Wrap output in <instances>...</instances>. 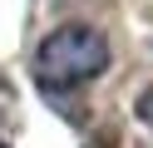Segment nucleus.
Wrapping results in <instances>:
<instances>
[{
    "label": "nucleus",
    "mask_w": 153,
    "mask_h": 148,
    "mask_svg": "<svg viewBox=\"0 0 153 148\" xmlns=\"http://www.w3.org/2000/svg\"><path fill=\"white\" fill-rule=\"evenodd\" d=\"M104 69H109V35H104L99 25H84V20L50 30V35L40 39V49H35V59H30L35 84L50 89V94L94 84Z\"/></svg>",
    "instance_id": "f257e3e1"
},
{
    "label": "nucleus",
    "mask_w": 153,
    "mask_h": 148,
    "mask_svg": "<svg viewBox=\"0 0 153 148\" xmlns=\"http://www.w3.org/2000/svg\"><path fill=\"white\" fill-rule=\"evenodd\" d=\"M133 109H138V118H143V123L153 128V84H148V89L138 94V104H133Z\"/></svg>",
    "instance_id": "f03ea898"
},
{
    "label": "nucleus",
    "mask_w": 153,
    "mask_h": 148,
    "mask_svg": "<svg viewBox=\"0 0 153 148\" xmlns=\"http://www.w3.org/2000/svg\"><path fill=\"white\" fill-rule=\"evenodd\" d=\"M0 148H5V138H0Z\"/></svg>",
    "instance_id": "7ed1b4c3"
}]
</instances>
